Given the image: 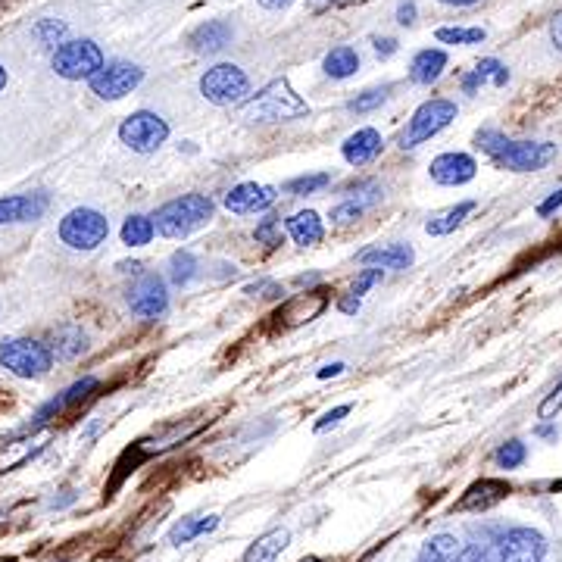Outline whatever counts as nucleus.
<instances>
[{"label":"nucleus","mask_w":562,"mask_h":562,"mask_svg":"<svg viewBox=\"0 0 562 562\" xmlns=\"http://www.w3.org/2000/svg\"><path fill=\"white\" fill-rule=\"evenodd\" d=\"M475 147L484 150L488 157L509 172H538L556 160V144L550 141H513L503 132L481 129L475 135Z\"/></svg>","instance_id":"obj_1"},{"label":"nucleus","mask_w":562,"mask_h":562,"mask_svg":"<svg viewBox=\"0 0 562 562\" xmlns=\"http://www.w3.org/2000/svg\"><path fill=\"white\" fill-rule=\"evenodd\" d=\"M310 113L306 100L291 88L288 79H275L269 82L263 91H257L253 97H247L241 104V116L247 122H288V119H300Z\"/></svg>","instance_id":"obj_2"},{"label":"nucleus","mask_w":562,"mask_h":562,"mask_svg":"<svg viewBox=\"0 0 562 562\" xmlns=\"http://www.w3.org/2000/svg\"><path fill=\"white\" fill-rule=\"evenodd\" d=\"M216 207L207 194H185V197H175L169 203L157 210L153 216V225H157V232L163 238H188L194 235L197 228L210 225Z\"/></svg>","instance_id":"obj_3"},{"label":"nucleus","mask_w":562,"mask_h":562,"mask_svg":"<svg viewBox=\"0 0 562 562\" xmlns=\"http://www.w3.org/2000/svg\"><path fill=\"white\" fill-rule=\"evenodd\" d=\"M0 366L16 378H41L54 366V350L35 338H10L0 344Z\"/></svg>","instance_id":"obj_4"},{"label":"nucleus","mask_w":562,"mask_h":562,"mask_svg":"<svg viewBox=\"0 0 562 562\" xmlns=\"http://www.w3.org/2000/svg\"><path fill=\"white\" fill-rule=\"evenodd\" d=\"M100 69H104V50L88 38L63 41L54 50V72L66 82H82V79L91 82Z\"/></svg>","instance_id":"obj_5"},{"label":"nucleus","mask_w":562,"mask_h":562,"mask_svg":"<svg viewBox=\"0 0 562 562\" xmlns=\"http://www.w3.org/2000/svg\"><path fill=\"white\" fill-rule=\"evenodd\" d=\"M200 94L210 100L213 107H235L244 104L250 94L247 72L235 63H219L200 75Z\"/></svg>","instance_id":"obj_6"},{"label":"nucleus","mask_w":562,"mask_h":562,"mask_svg":"<svg viewBox=\"0 0 562 562\" xmlns=\"http://www.w3.org/2000/svg\"><path fill=\"white\" fill-rule=\"evenodd\" d=\"M453 119H456V104H453V100H447V97L425 100V104L410 116V122H406V129L400 135V147L410 150V147H419V144L431 141L438 132H444Z\"/></svg>","instance_id":"obj_7"},{"label":"nucleus","mask_w":562,"mask_h":562,"mask_svg":"<svg viewBox=\"0 0 562 562\" xmlns=\"http://www.w3.org/2000/svg\"><path fill=\"white\" fill-rule=\"evenodd\" d=\"M110 235V219L97 210L79 207L63 216L60 222V241L72 250H97Z\"/></svg>","instance_id":"obj_8"},{"label":"nucleus","mask_w":562,"mask_h":562,"mask_svg":"<svg viewBox=\"0 0 562 562\" xmlns=\"http://www.w3.org/2000/svg\"><path fill=\"white\" fill-rule=\"evenodd\" d=\"M169 138V125L163 116L150 113V110H138L132 116H125L119 125V141L135 150V153H153L160 150Z\"/></svg>","instance_id":"obj_9"},{"label":"nucleus","mask_w":562,"mask_h":562,"mask_svg":"<svg viewBox=\"0 0 562 562\" xmlns=\"http://www.w3.org/2000/svg\"><path fill=\"white\" fill-rule=\"evenodd\" d=\"M547 538L534 528H509L494 547V562H544Z\"/></svg>","instance_id":"obj_10"},{"label":"nucleus","mask_w":562,"mask_h":562,"mask_svg":"<svg viewBox=\"0 0 562 562\" xmlns=\"http://www.w3.org/2000/svg\"><path fill=\"white\" fill-rule=\"evenodd\" d=\"M141 82H144L141 66L113 60V63H104V69H100L88 85L100 100H122V97H129Z\"/></svg>","instance_id":"obj_11"},{"label":"nucleus","mask_w":562,"mask_h":562,"mask_svg":"<svg viewBox=\"0 0 562 562\" xmlns=\"http://www.w3.org/2000/svg\"><path fill=\"white\" fill-rule=\"evenodd\" d=\"M416 562H494V556L484 553L481 547L456 541L453 534H438V538L425 541Z\"/></svg>","instance_id":"obj_12"},{"label":"nucleus","mask_w":562,"mask_h":562,"mask_svg":"<svg viewBox=\"0 0 562 562\" xmlns=\"http://www.w3.org/2000/svg\"><path fill=\"white\" fill-rule=\"evenodd\" d=\"M129 306L138 319H160L169 306V291L160 275H144L129 291Z\"/></svg>","instance_id":"obj_13"},{"label":"nucleus","mask_w":562,"mask_h":562,"mask_svg":"<svg viewBox=\"0 0 562 562\" xmlns=\"http://www.w3.org/2000/svg\"><path fill=\"white\" fill-rule=\"evenodd\" d=\"M478 172V163L469 157V153H441V157H434L431 166H428V175L431 182L438 185H447V188H459V185H469Z\"/></svg>","instance_id":"obj_14"},{"label":"nucleus","mask_w":562,"mask_h":562,"mask_svg":"<svg viewBox=\"0 0 562 562\" xmlns=\"http://www.w3.org/2000/svg\"><path fill=\"white\" fill-rule=\"evenodd\" d=\"M513 488H509V481H500V478H481L475 484H469L466 494L456 500V513H484V509H491L497 503H503Z\"/></svg>","instance_id":"obj_15"},{"label":"nucleus","mask_w":562,"mask_h":562,"mask_svg":"<svg viewBox=\"0 0 562 562\" xmlns=\"http://www.w3.org/2000/svg\"><path fill=\"white\" fill-rule=\"evenodd\" d=\"M278 191L272 185H257V182H244L225 194V207L238 213V216H253V213H266L275 203Z\"/></svg>","instance_id":"obj_16"},{"label":"nucleus","mask_w":562,"mask_h":562,"mask_svg":"<svg viewBox=\"0 0 562 562\" xmlns=\"http://www.w3.org/2000/svg\"><path fill=\"white\" fill-rule=\"evenodd\" d=\"M47 207H50V197L44 191L0 197V225L35 222V219H41L47 213Z\"/></svg>","instance_id":"obj_17"},{"label":"nucleus","mask_w":562,"mask_h":562,"mask_svg":"<svg viewBox=\"0 0 562 562\" xmlns=\"http://www.w3.org/2000/svg\"><path fill=\"white\" fill-rule=\"evenodd\" d=\"M232 38H235V32L225 19H207L191 32L188 44H191V50H197V54H219L222 47L232 44Z\"/></svg>","instance_id":"obj_18"},{"label":"nucleus","mask_w":562,"mask_h":562,"mask_svg":"<svg viewBox=\"0 0 562 562\" xmlns=\"http://www.w3.org/2000/svg\"><path fill=\"white\" fill-rule=\"evenodd\" d=\"M360 263L372 266V269H410L416 253L410 244H385V247H369V250H360Z\"/></svg>","instance_id":"obj_19"},{"label":"nucleus","mask_w":562,"mask_h":562,"mask_svg":"<svg viewBox=\"0 0 562 562\" xmlns=\"http://www.w3.org/2000/svg\"><path fill=\"white\" fill-rule=\"evenodd\" d=\"M381 150H385V141H381V135H378L375 129L353 132V135L344 141V147H341L344 160H347L350 166H366V163H372Z\"/></svg>","instance_id":"obj_20"},{"label":"nucleus","mask_w":562,"mask_h":562,"mask_svg":"<svg viewBox=\"0 0 562 562\" xmlns=\"http://www.w3.org/2000/svg\"><path fill=\"white\" fill-rule=\"evenodd\" d=\"M444 69H447V54H444V50L425 47V50H419V54L413 57V63H410V79L416 85H434L444 75Z\"/></svg>","instance_id":"obj_21"},{"label":"nucleus","mask_w":562,"mask_h":562,"mask_svg":"<svg viewBox=\"0 0 562 562\" xmlns=\"http://www.w3.org/2000/svg\"><path fill=\"white\" fill-rule=\"evenodd\" d=\"M288 541H291L288 528H272V531L263 534V538H257V541L247 547L244 562H275L281 553H285Z\"/></svg>","instance_id":"obj_22"},{"label":"nucleus","mask_w":562,"mask_h":562,"mask_svg":"<svg viewBox=\"0 0 562 562\" xmlns=\"http://www.w3.org/2000/svg\"><path fill=\"white\" fill-rule=\"evenodd\" d=\"M472 210H475V200H463V203H456V207H447V210H441V213H434V216L425 222V232H428L431 238H444V235L456 232V228L469 219Z\"/></svg>","instance_id":"obj_23"},{"label":"nucleus","mask_w":562,"mask_h":562,"mask_svg":"<svg viewBox=\"0 0 562 562\" xmlns=\"http://www.w3.org/2000/svg\"><path fill=\"white\" fill-rule=\"evenodd\" d=\"M285 228H288V235L294 238V244H300V247L319 244V241H322V235H325V225H322L319 213H313V210L294 213V216L285 222Z\"/></svg>","instance_id":"obj_24"},{"label":"nucleus","mask_w":562,"mask_h":562,"mask_svg":"<svg viewBox=\"0 0 562 562\" xmlns=\"http://www.w3.org/2000/svg\"><path fill=\"white\" fill-rule=\"evenodd\" d=\"M322 69H325V75H331V79H350V75H356V69H360V54H356L350 44L331 47L325 54Z\"/></svg>","instance_id":"obj_25"},{"label":"nucleus","mask_w":562,"mask_h":562,"mask_svg":"<svg viewBox=\"0 0 562 562\" xmlns=\"http://www.w3.org/2000/svg\"><path fill=\"white\" fill-rule=\"evenodd\" d=\"M88 347V338H85V331L79 325H63L57 335H54V356H60V360H75L79 353H85Z\"/></svg>","instance_id":"obj_26"},{"label":"nucleus","mask_w":562,"mask_h":562,"mask_svg":"<svg viewBox=\"0 0 562 562\" xmlns=\"http://www.w3.org/2000/svg\"><path fill=\"white\" fill-rule=\"evenodd\" d=\"M153 235H157V225H153L150 216H129L122 222V244H129V247H144L153 241Z\"/></svg>","instance_id":"obj_27"},{"label":"nucleus","mask_w":562,"mask_h":562,"mask_svg":"<svg viewBox=\"0 0 562 562\" xmlns=\"http://www.w3.org/2000/svg\"><path fill=\"white\" fill-rule=\"evenodd\" d=\"M216 525H219V516H207V519H182V522H178V525L172 528L169 541H172L175 547L191 544L194 538H200V534L213 531Z\"/></svg>","instance_id":"obj_28"},{"label":"nucleus","mask_w":562,"mask_h":562,"mask_svg":"<svg viewBox=\"0 0 562 562\" xmlns=\"http://www.w3.org/2000/svg\"><path fill=\"white\" fill-rule=\"evenodd\" d=\"M66 22L63 19H41L35 29H32V38L41 44V47H47V50H57L63 41H66Z\"/></svg>","instance_id":"obj_29"},{"label":"nucleus","mask_w":562,"mask_h":562,"mask_svg":"<svg viewBox=\"0 0 562 562\" xmlns=\"http://www.w3.org/2000/svg\"><path fill=\"white\" fill-rule=\"evenodd\" d=\"M197 275V260L191 250H175L172 260H169V278L175 281L178 288H185L188 281Z\"/></svg>","instance_id":"obj_30"},{"label":"nucleus","mask_w":562,"mask_h":562,"mask_svg":"<svg viewBox=\"0 0 562 562\" xmlns=\"http://www.w3.org/2000/svg\"><path fill=\"white\" fill-rule=\"evenodd\" d=\"M328 185H331V175L328 172H316V175L291 178V182H285V191L294 194V197H306V194H316V191H322Z\"/></svg>","instance_id":"obj_31"},{"label":"nucleus","mask_w":562,"mask_h":562,"mask_svg":"<svg viewBox=\"0 0 562 562\" xmlns=\"http://www.w3.org/2000/svg\"><path fill=\"white\" fill-rule=\"evenodd\" d=\"M388 94H391V85L369 88V91H363V94H356L350 104H347V110H350V113H369V110H375V107L385 104Z\"/></svg>","instance_id":"obj_32"},{"label":"nucleus","mask_w":562,"mask_h":562,"mask_svg":"<svg viewBox=\"0 0 562 562\" xmlns=\"http://www.w3.org/2000/svg\"><path fill=\"white\" fill-rule=\"evenodd\" d=\"M434 38H438L441 44H481L484 38H488V32L484 29H459V25H447V29H438L434 32Z\"/></svg>","instance_id":"obj_33"},{"label":"nucleus","mask_w":562,"mask_h":562,"mask_svg":"<svg viewBox=\"0 0 562 562\" xmlns=\"http://www.w3.org/2000/svg\"><path fill=\"white\" fill-rule=\"evenodd\" d=\"M494 459H497V466L500 469H519L525 459H528V450H525V444L522 441H506V444H500V450L494 453Z\"/></svg>","instance_id":"obj_34"},{"label":"nucleus","mask_w":562,"mask_h":562,"mask_svg":"<svg viewBox=\"0 0 562 562\" xmlns=\"http://www.w3.org/2000/svg\"><path fill=\"white\" fill-rule=\"evenodd\" d=\"M97 391V378L94 375H88V378H82V381H75V385L69 388V391H63V397H57L54 403H57V410H66V406H72V403H82L85 397H91Z\"/></svg>","instance_id":"obj_35"},{"label":"nucleus","mask_w":562,"mask_h":562,"mask_svg":"<svg viewBox=\"0 0 562 562\" xmlns=\"http://www.w3.org/2000/svg\"><path fill=\"white\" fill-rule=\"evenodd\" d=\"M475 72H478V79H481V82H494L497 88H503V85L509 82V69H506L500 60H494V57L481 60V63L475 66Z\"/></svg>","instance_id":"obj_36"},{"label":"nucleus","mask_w":562,"mask_h":562,"mask_svg":"<svg viewBox=\"0 0 562 562\" xmlns=\"http://www.w3.org/2000/svg\"><path fill=\"white\" fill-rule=\"evenodd\" d=\"M253 238H257L260 244L266 247H278L281 244V222L275 216H266L260 225H257V232H253Z\"/></svg>","instance_id":"obj_37"},{"label":"nucleus","mask_w":562,"mask_h":562,"mask_svg":"<svg viewBox=\"0 0 562 562\" xmlns=\"http://www.w3.org/2000/svg\"><path fill=\"white\" fill-rule=\"evenodd\" d=\"M363 213H366V207H360L356 200H344V203H338L335 210H331V222H335V225H350L356 219H363Z\"/></svg>","instance_id":"obj_38"},{"label":"nucleus","mask_w":562,"mask_h":562,"mask_svg":"<svg viewBox=\"0 0 562 562\" xmlns=\"http://www.w3.org/2000/svg\"><path fill=\"white\" fill-rule=\"evenodd\" d=\"M360 4V0H306V10L313 16H322V13H331V10H344V7H353Z\"/></svg>","instance_id":"obj_39"},{"label":"nucleus","mask_w":562,"mask_h":562,"mask_svg":"<svg viewBox=\"0 0 562 562\" xmlns=\"http://www.w3.org/2000/svg\"><path fill=\"white\" fill-rule=\"evenodd\" d=\"M559 410H562V385H559L553 394H547V397H544V403L538 406V416H541L544 422H550V419H553Z\"/></svg>","instance_id":"obj_40"},{"label":"nucleus","mask_w":562,"mask_h":562,"mask_svg":"<svg viewBox=\"0 0 562 562\" xmlns=\"http://www.w3.org/2000/svg\"><path fill=\"white\" fill-rule=\"evenodd\" d=\"M378 281H381V269H363L360 272V278H356V285H353V297H363L372 285H378Z\"/></svg>","instance_id":"obj_41"},{"label":"nucleus","mask_w":562,"mask_h":562,"mask_svg":"<svg viewBox=\"0 0 562 562\" xmlns=\"http://www.w3.org/2000/svg\"><path fill=\"white\" fill-rule=\"evenodd\" d=\"M247 294L272 300V297H281V285H278V281L263 278V281H253V285H247Z\"/></svg>","instance_id":"obj_42"},{"label":"nucleus","mask_w":562,"mask_h":562,"mask_svg":"<svg viewBox=\"0 0 562 562\" xmlns=\"http://www.w3.org/2000/svg\"><path fill=\"white\" fill-rule=\"evenodd\" d=\"M347 413H350V406H335V410H328V413L316 422V431H325L328 425H338Z\"/></svg>","instance_id":"obj_43"},{"label":"nucleus","mask_w":562,"mask_h":562,"mask_svg":"<svg viewBox=\"0 0 562 562\" xmlns=\"http://www.w3.org/2000/svg\"><path fill=\"white\" fill-rule=\"evenodd\" d=\"M559 207H562V188H559V191H553V194H550V197L541 203V207H538V216H541V219H550V216H553Z\"/></svg>","instance_id":"obj_44"},{"label":"nucleus","mask_w":562,"mask_h":562,"mask_svg":"<svg viewBox=\"0 0 562 562\" xmlns=\"http://www.w3.org/2000/svg\"><path fill=\"white\" fill-rule=\"evenodd\" d=\"M397 22L400 25H413L416 22V4H413V0H403V4L397 7Z\"/></svg>","instance_id":"obj_45"},{"label":"nucleus","mask_w":562,"mask_h":562,"mask_svg":"<svg viewBox=\"0 0 562 562\" xmlns=\"http://www.w3.org/2000/svg\"><path fill=\"white\" fill-rule=\"evenodd\" d=\"M375 54L385 57V60L394 57V54H397V41H394V38H375Z\"/></svg>","instance_id":"obj_46"},{"label":"nucleus","mask_w":562,"mask_h":562,"mask_svg":"<svg viewBox=\"0 0 562 562\" xmlns=\"http://www.w3.org/2000/svg\"><path fill=\"white\" fill-rule=\"evenodd\" d=\"M550 38H553V47L562 54V13H556L550 19Z\"/></svg>","instance_id":"obj_47"},{"label":"nucleus","mask_w":562,"mask_h":562,"mask_svg":"<svg viewBox=\"0 0 562 562\" xmlns=\"http://www.w3.org/2000/svg\"><path fill=\"white\" fill-rule=\"evenodd\" d=\"M338 310H341L344 316H353V313H360V297H353V294L341 297V300H338Z\"/></svg>","instance_id":"obj_48"},{"label":"nucleus","mask_w":562,"mask_h":562,"mask_svg":"<svg viewBox=\"0 0 562 562\" xmlns=\"http://www.w3.org/2000/svg\"><path fill=\"white\" fill-rule=\"evenodd\" d=\"M481 85H484V82L478 79V72H475V69H472L469 75H463V91H466V94H475Z\"/></svg>","instance_id":"obj_49"},{"label":"nucleus","mask_w":562,"mask_h":562,"mask_svg":"<svg viewBox=\"0 0 562 562\" xmlns=\"http://www.w3.org/2000/svg\"><path fill=\"white\" fill-rule=\"evenodd\" d=\"M534 434H538V438H547V441H556V438H559V428L550 425V422H544V425L534 428Z\"/></svg>","instance_id":"obj_50"},{"label":"nucleus","mask_w":562,"mask_h":562,"mask_svg":"<svg viewBox=\"0 0 562 562\" xmlns=\"http://www.w3.org/2000/svg\"><path fill=\"white\" fill-rule=\"evenodd\" d=\"M344 369H347L344 363H331V366H322L316 375H319V378H335V375H341Z\"/></svg>","instance_id":"obj_51"},{"label":"nucleus","mask_w":562,"mask_h":562,"mask_svg":"<svg viewBox=\"0 0 562 562\" xmlns=\"http://www.w3.org/2000/svg\"><path fill=\"white\" fill-rule=\"evenodd\" d=\"M288 4H291V0H260V7H266V10H281Z\"/></svg>","instance_id":"obj_52"},{"label":"nucleus","mask_w":562,"mask_h":562,"mask_svg":"<svg viewBox=\"0 0 562 562\" xmlns=\"http://www.w3.org/2000/svg\"><path fill=\"white\" fill-rule=\"evenodd\" d=\"M441 4H447V7H472V4H478V0H441Z\"/></svg>","instance_id":"obj_53"},{"label":"nucleus","mask_w":562,"mask_h":562,"mask_svg":"<svg viewBox=\"0 0 562 562\" xmlns=\"http://www.w3.org/2000/svg\"><path fill=\"white\" fill-rule=\"evenodd\" d=\"M313 281H319V275H300L297 285H313Z\"/></svg>","instance_id":"obj_54"},{"label":"nucleus","mask_w":562,"mask_h":562,"mask_svg":"<svg viewBox=\"0 0 562 562\" xmlns=\"http://www.w3.org/2000/svg\"><path fill=\"white\" fill-rule=\"evenodd\" d=\"M4 88H7V69L0 66V91H4Z\"/></svg>","instance_id":"obj_55"},{"label":"nucleus","mask_w":562,"mask_h":562,"mask_svg":"<svg viewBox=\"0 0 562 562\" xmlns=\"http://www.w3.org/2000/svg\"><path fill=\"white\" fill-rule=\"evenodd\" d=\"M300 562H325V559H319V556H306V559H300Z\"/></svg>","instance_id":"obj_56"}]
</instances>
